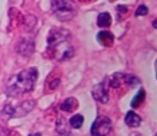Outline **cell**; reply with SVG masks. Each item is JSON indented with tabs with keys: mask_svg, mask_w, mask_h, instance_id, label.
<instances>
[{
	"mask_svg": "<svg viewBox=\"0 0 157 136\" xmlns=\"http://www.w3.org/2000/svg\"><path fill=\"white\" fill-rule=\"evenodd\" d=\"M37 76H38V71L36 67H29L21 71L20 74L10 78L6 87V93L9 96L15 97V96H20L32 91L36 83Z\"/></svg>",
	"mask_w": 157,
	"mask_h": 136,
	"instance_id": "1",
	"label": "cell"
},
{
	"mask_svg": "<svg viewBox=\"0 0 157 136\" xmlns=\"http://www.w3.org/2000/svg\"><path fill=\"white\" fill-rule=\"evenodd\" d=\"M52 10L60 21L71 20L76 13L75 0H52Z\"/></svg>",
	"mask_w": 157,
	"mask_h": 136,
	"instance_id": "2",
	"label": "cell"
},
{
	"mask_svg": "<svg viewBox=\"0 0 157 136\" xmlns=\"http://www.w3.org/2000/svg\"><path fill=\"white\" fill-rule=\"evenodd\" d=\"M33 107H34V102L33 100L22 102L17 108H13L11 105H5L4 109L0 111V116L2 119H10V118H16V116H22V115H26Z\"/></svg>",
	"mask_w": 157,
	"mask_h": 136,
	"instance_id": "3",
	"label": "cell"
},
{
	"mask_svg": "<svg viewBox=\"0 0 157 136\" xmlns=\"http://www.w3.org/2000/svg\"><path fill=\"white\" fill-rule=\"evenodd\" d=\"M70 38V32L65 28H53L48 34V45L50 47V50H56L60 45L66 43Z\"/></svg>",
	"mask_w": 157,
	"mask_h": 136,
	"instance_id": "4",
	"label": "cell"
},
{
	"mask_svg": "<svg viewBox=\"0 0 157 136\" xmlns=\"http://www.w3.org/2000/svg\"><path fill=\"white\" fill-rule=\"evenodd\" d=\"M112 130V121L107 116H98L92 126H91V135L92 136H107Z\"/></svg>",
	"mask_w": 157,
	"mask_h": 136,
	"instance_id": "5",
	"label": "cell"
},
{
	"mask_svg": "<svg viewBox=\"0 0 157 136\" xmlns=\"http://www.w3.org/2000/svg\"><path fill=\"white\" fill-rule=\"evenodd\" d=\"M92 96L96 100L101 103H107L109 100V94H108V88L105 86V82H101L96 85L92 89Z\"/></svg>",
	"mask_w": 157,
	"mask_h": 136,
	"instance_id": "6",
	"label": "cell"
},
{
	"mask_svg": "<svg viewBox=\"0 0 157 136\" xmlns=\"http://www.w3.org/2000/svg\"><path fill=\"white\" fill-rule=\"evenodd\" d=\"M16 49H17V51H18L20 54L28 56V55H31V54L33 53V49H34V44H33V42H32V40L23 38V39H21V40L17 43V45H16Z\"/></svg>",
	"mask_w": 157,
	"mask_h": 136,
	"instance_id": "7",
	"label": "cell"
},
{
	"mask_svg": "<svg viewBox=\"0 0 157 136\" xmlns=\"http://www.w3.org/2000/svg\"><path fill=\"white\" fill-rule=\"evenodd\" d=\"M97 40L104 47H110L114 42V36L108 31H101L97 34Z\"/></svg>",
	"mask_w": 157,
	"mask_h": 136,
	"instance_id": "8",
	"label": "cell"
},
{
	"mask_svg": "<svg viewBox=\"0 0 157 136\" xmlns=\"http://www.w3.org/2000/svg\"><path fill=\"white\" fill-rule=\"evenodd\" d=\"M125 124L130 127H137L141 124V118L132 110L128 111L125 115Z\"/></svg>",
	"mask_w": 157,
	"mask_h": 136,
	"instance_id": "9",
	"label": "cell"
},
{
	"mask_svg": "<svg viewBox=\"0 0 157 136\" xmlns=\"http://www.w3.org/2000/svg\"><path fill=\"white\" fill-rule=\"evenodd\" d=\"M77 107H78V102L76 100V98L69 97V98H66V99L61 103L60 109L64 110V111H69V113H70V111H74Z\"/></svg>",
	"mask_w": 157,
	"mask_h": 136,
	"instance_id": "10",
	"label": "cell"
},
{
	"mask_svg": "<svg viewBox=\"0 0 157 136\" xmlns=\"http://www.w3.org/2000/svg\"><path fill=\"white\" fill-rule=\"evenodd\" d=\"M112 23V17L108 12H102L98 15L97 17V25L102 28H105V27H109Z\"/></svg>",
	"mask_w": 157,
	"mask_h": 136,
	"instance_id": "11",
	"label": "cell"
},
{
	"mask_svg": "<svg viewBox=\"0 0 157 136\" xmlns=\"http://www.w3.org/2000/svg\"><path fill=\"white\" fill-rule=\"evenodd\" d=\"M145 94H146V93H145V89H144V88H140L139 92L135 94V97L132 98V100H131V103H130L131 107H132V108H137V107L144 102Z\"/></svg>",
	"mask_w": 157,
	"mask_h": 136,
	"instance_id": "12",
	"label": "cell"
},
{
	"mask_svg": "<svg viewBox=\"0 0 157 136\" xmlns=\"http://www.w3.org/2000/svg\"><path fill=\"white\" fill-rule=\"evenodd\" d=\"M69 124L74 129H80L82 126V124H83V116L80 115V114H76V115H74V116L70 118Z\"/></svg>",
	"mask_w": 157,
	"mask_h": 136,
	"instance_id": "13",
	"label": "cell"
},
{
	"mask_svg": "<svg viewBox=\"0 0 157 136\" xmlns=\"http://www.w3.org/2000/svg\"><path fill=\"white\" fill-rule=\"evenodd\" d=\"M124 80H125L124 82H126L130 87H134V86H136V85L140 83V80L136 76H132V75H125V78Z\"/></svg>",
	"mask_w": 157,
	"mask_h": 136,
	"instance_id": "14",
	"label": "cell"
},
{
	"mask_svg": "<svg viewBox=\"0 0 157 136\" xmlns=\"http://www.w3.org/2000/svg\"><path fill=\"white\" fill-rule=\"evenodd\" d=\"M147 12H148L147 6H145V5H140V6L136 9L135 15H136V16H145V15H147Z\"/></svg>",
	"mask_w": 157,
	"mask_h": 136,
	"instance_id": "15",
	"label": "cell"
},
{
	"mask_svg": "<svg viewBox=\"0 0 157 136\" xmlns=\"http://www.w3.org/2000/svg\"><path fill=\"white\" fill-rule=\"evenodd\" d=\"M117 10H118L119 12H126V11H128V7L124 6V5H119V6L117 7Z\"/></svg>",
	"mask_w": 157,
	"mask_h": 136,
	"instance_id": "16",
	"label": "cell"
},
{
	"mask_svg": "<svg viewBox=\"0 0 157 136\" xmlns=\"http://www.w3.org/2000/svg\"><path fill=\"white\" fill-rule=\"evenodd\" d=\"M28 136H42V134H40V132H36V134H31V135H28Z\"/></svg>",
	"mask_w": 157,
	"mask_h": 136,
	"instance_id": "17",
	"label": "cell"
},
{
	"mask_svg": "<svg viewBox=\"0 0 157 136\" xmlns=\"http://www.w3.org/2000/svg\"><path fill=\"white\" fill-rule=\"evenodd\" d=\"M152 26H153L155 28H157V20H155V21L152 22Z\"/></svg>",
	"mask_w": 157,
	"mask_h": 136,
	"instance_id": "18",
	"label": "cell"
},
{
	"mask_svg": "<svg viewBox=\"0 0 157 136\" xmlns=\"http://www.w3.org/2000/svg\"><path fill=\"white\" fill-rule=\"evenodd\" d=\"M130 136H142V135H140V134H136V132H135V134H131Z\"/></svg>",
	"mask_w": 157,
	"mask_h": 136,
	"instance_id": "19",
	"label": "cell"
},
{
	"mask_svg": "<svg viewBox=\"0 0 157 136\" xmlns=\"http://www.w3.org/2000/svg\"><path fill=\"white\" fill-rule=\"evenodd\" d=\"M67 136H72V135H67Z\"/></svg>",
	"mask_w": 157,
	"mask_h": 136,
	"instance_id": "20",
	"label": "cell"
},
{
	"mask_svg": "<svg viewBox=\"0 0 157 136\" xmlns=\"http://www.w3.org/2000/svg\"><path fill=\"white\" fill-rule=\"evenodd\" d=\"M112 1H113V0H112Z\"/></svg>",
	"mask_w": 157,
	"mask_h": 136,
	"instance_id": "21",
	"label": "cell"
}]
</instances>
